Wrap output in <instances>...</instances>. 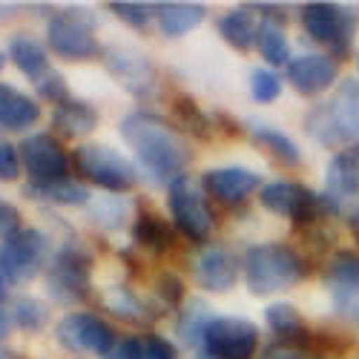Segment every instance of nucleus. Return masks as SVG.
I'll list each match as a JSON object with an SVG mask.
<instances>
[{"label":"nucleus","mask_w":359,"mask_h":359,"mask_svg":"<svg viewBox=\"0 0 359 359\" xmlns=\"http://www.w3.org/2000/svg\"><path fill=\"white\" fill-rule=\"evenodd\" d=\"M302 26L313 41L327 46L337 57H345L356 35V15L339 4H308L302 9Z\"/></svg>","instance_id":"obj_8"},{"label":"nucleus","mask_w":359,"mask_h":359,"mask_svg":"<svg viewBox=\"0 0 359 359\" xmlns=\"http://www.w3.org/2000/svg\"><path fill=\"white\" fill-rule=\"evenodd\" d=\"M4 67H6V55H4V52H0V69H4Z\"/></svg>","instance_id":"obj_46"},{"label":"nucleus","mask_w":359,"mask_h":359,"mask_svg":"<svg viewBox=\"0 0 359 359\" xmlns=\"http://www.w3.org/2000/svg\"><path fill=\"white\" fill-rule=\"evenodd\" d=\"M12 322L20 325L23 331H41V327H46L49 322V308L46 302H41L38 296H20L15 308H12Z\"/></svg>","instance_id":"obj_33"},{"label":"nucleus","mask_w":359,"mask_h":359,"mask_svg":"<svg viewBox=\"0 0 359 359\" xmlns=\"http://www.w3.org/2000/svg\"><path fill=\"white\" fill-rule=\"evenodd\" d=\"M213 322V311L207 308L204 302H190L178 319V337H182L184 345H204V334H207V325Z\"/></svg>","instance_id":"obj_31"},{"label":"nucleus","mask_w":359,"mask_h":359,"mask_svg":"<svg viewBox=\"0 0 359 359\" xmlns=\"http://www.w3.org/2000/svg\"><path fill=\"white\" fill-rule=\"evenodd\" d=\"M118 130L144 170L156 178H178L190 161V149L182 133L153 112H130Z\"/></svg>","instance_id":"obj_1"},{"label":"nucleus","mask_w":359,"mask_h":359,"mask_svg":"<svg viewBox=\"0 0 359 359\" xmlns=\"http://www.w3.org/2000/svg\"><path fill=\"white\" fill-rule=\"evenodd\" d=\"M204 351L213 359H253L259 327L245 316H213L204 334Z\"/></svg>","instance_id":"obj_9"},{"label":"nucleus","mask_w":359,"mask_h":359,"mask_svg":"<svg viewBox=\"0 0 359 359\" xmlns=\"http://www.w3.org/2000/svg\"><path fill=\"white\" fill-rule=\"evenodd\" d=\"M0 359H4V356H0Z\"/></svg>","instance_id":"obj_49"},{"label":"nucleus","mask_w":359,"mask_h":359,"mask_svg":"<svg viewBox=\"0 0 359 359\" xmlns=\"http://www.w3.org/2000/svg\"><path fill=\"white\" fill-rule=\"evenodd\" d=\"M12 331V316L0 308V339H6V334Z\"/></svg>","instance_id":"obj_43"},{"label":"nucleus","mask_w":359,"mask_h":359,"mask_svg":"<svg viewBox=\"0 0 359 359\" xmlns=\"http://www.w3.org/2000/svg\"><path fill=\"white\" fill-rule=\"evenodd\" d=\"M104 67L133 95H153V89L158 83V72L153 61L135 49H121V46L104 49Z\"/></svg>","instance_id":"obj_15"},{"label":"nucleus","mask_w":359,"mask_h":359,"mask_svg":"<svg viewBox=\"0 0 359 359\" xmlns=\"http://www.w3.org/2000/svg\"><path fill=\"white\" fill-rule=\"evenodd\" d=\"M325 207L339 210V204H356L359 207V144L342 147L339 153L327 161L325 170Z\"/></svg>","instance_id":"obj_14"},{"label":"nucleus","mask_w":359,"mask_h":359,"mask_svg":"<svg viewBox=\"0 0 359 359\" xmlns=\"http://www.w3.org/2000/svg\"><path fill=\"white\" fill-rule=\"evenodd\" d=\"M55 339L72 353H101L109 356L118 345L115 331L93 313H69L55 325Z\"/></svg>","instance_id":"obj_12"},{"label":"nucleus","mask_w":359,"mask_h":359,"mask_svg":"<svg viewBox=\"0 0 359 359\" xmlns=\"http://www.w3.org/2000/svg\"><path fill=\"white\" fill-rule=\"evenodd\" d=\"M167 201H170V213H172L175 227L187 238L204 242V238L213 233V213H210V207H207L201 182H196L190 175L172 178L170 190H167Z\"/></svg>","instance_id":"obj_6"},{"label":"nucleus","mask_w":359,"mask_h":359,"mask_svg":"<svg viewBox=\"0 0 359 359\" xmlns=\"http://www.w3.org/2000/svg\"><path fill=\"white\" fill-rule=\"evenodd\" d=\"M259 359H305V351L299 348V345H271V348H264V353Z\"/></svg>","instance_id":"obj_41"},{"label":"nucleus","mask_w":359,"mask_h":359,"mask_svg":"<svg viewBox=\"0 0 359 359\" xmlns=\"http://www.w3.org/2000/svg\"><path fill=\"white\" fill-rule=\"evenodd\" d=\"M98 127V112L93 104L69 98L52 109V130L64 138H83Z\"/></svg>","instance_id":"obj_21"},{"label":"nucleus","mask_w":359,"mask_h":359,"mask_svg":"<svg viewBox=\"0 0 359 359\" xmlns=\"http://www.w3.org/2000/svg\"><path fill=\"white\" fill-rule=\"evenodd\" d=\"M337 78H339V67L331 55L308 52V55L290 57V64H287V81L296 93H302V95L325 93Z\"/></svg>","instance_id":"obj_17"},{"label":"nucleus","mask_w":359,"mask_h":359,"mask_svg":"<svg viewBox=\"0 0 359 359\" xmlns=\"http://www.w3.org/2000/svg\"><path fill=\"white\" fill-rule=\"evenodd\" d=\"M172 112L184 124V130H190L198 138H210V118H207V112H201V107L190 95H178L172 101Z\"/></svg>","instance_id":"obj_34"},{"label":"nucleus","mask_w":359,"mask_h":359,"mask_svg":"<svg viewBox=\"0 0 359 359\" xmlns=\"http://www.w3.org/2000/svg\"><path fill=\"white\" fill-rule=\"evenodd\" d=\"M107 305H109L112 313L127 316L133 322H149V319L156 316L147 299H141V296H135L130 290H109L107 293Z\"/></svg>","instance_id":"obj_32"},{"label":"nucleus","mask_w":359,"mask_h":359,"mask_svg":"<svg viewBox=\"0 0 359 359\" xmlns=\"http://www.w3.org/2000/svg\"><path fill=\"white\" fill-rule=\"evenodd\" d=\"M219 35L238 52H248L256 46V29H259V18L253 15V9H233L227 15L219 18Z\"/></svg>","instance_id":"obj_26"},{"label":"nucleus","mask_w":359,"mask_h":359,"mask_svg":"<svg viewBox=\"0 0 359 359\" xmlns=\"http://www.w3.org/2000/svg\"><path fill=\"white\" fill-rule=\"evenodd\" d=\"M201 187L224 204H238L262 187V175L248 167H216L201 175Z\"/></svg>","instance_id":"obj_18"},{"label":"nucleus","mask_w":359,"mask_h":359,"mask_svg":"<svg viewBox=\"0 0 359 359\" xmlns=\"http://www.w3.org/2000/svg\"><path fill=\"white\" fill-rule=\"evenodd\" d=\"M196 359H213V356H210V353H207V351H204V353H198Z\"/></svg>","instance_id":"obj_47"},{"label":"nucleus","mask_w":359,"mask_h":359,"mask_svg":"<svg viewBox=\"0 0 359 359\" xmlns=\"http://www.w3.org/2000/svg\"><path fill=\"white\" fill-rule=\"evenodd\" d=\"M259 201H262L264 210H271L276 216H285V219L296 222L299 227L316 222L327 210L322 196L311 193L308 187L296 184V182H285V178L264 184L262 193H259Z\"/></svg>","instance_id":"obj_11"},{"label":"nucleus","mask_w":359,"mask_h":359,"mask_svg":"<svg viewBox=\"0 0 359 359\" xmlns=\"http://www.w3.org/2000/svg\"><path fill=\"white\" fill-rule=\"evenodd\" d=\"M109 359H178V351L164 337L144 334V337L118 342L115 351L109 353Z\"/></svg>","instance_id":"obj_28"},{"label":"nucleus","mask_w":359,"mask_h":359,"mask_svg":"<svg viewBox=\"0 0 359 359\" xmlns=\"http://www.w3.org/2000/svg\"><path fill=\"white\" fill-rule=\"evenodd\" d=\"M20 156L9 141H0V182H18L20 178Z\"/></svg>","instance_id":"obj_39"},{"label":"nucleus","mask_w":359,"mask_h":359,"mask_svg":"<svg viewBox=\"0 0 359 359\" xmlns=\"http://www.w3.org/2000/svg\"><path fill=\"white\" fill-rule=\"evenodd\" d=\"M49 259V238L38 227H23L0 245V271L9 285L35 279Z\"/></svg>","instance_id":"obj_7"},{"label":"nucleus","mask_w":359,"mask_h":359,"mask_svg":"<svg viewBox=\"0 0 359 359\" xmlns=\"http://www.w3.org/2000/svg\"><path fill=\"white\" fill-rule=\"evenodd\" d=\"M109 12L133 29H147L149 20H156V4H133V0H124V4H109Z\"/></svg>","instance_id":"obj_37"},{"label":"nucleus","mask_w":359,"mask_h":359,"mask_svg":"<svg viewBox=\"0 0 359 359\" xmlns=\"http://www.w3.org/2000/svg\"><path fill=\"white\" fill-rule=\"evenodd\" d=\"M18 156H20L26 175L32 178V184H46V182H61V178H67L69 158H72L52 133L26 135L18 147Z\"/></svg>","instance_id":"obj_10"},{"label":"nucleus","mask_w":359,"mask_h":359,"mask_svg":"<svg viewBox=\"0 0 359 359\" xmlns=\"http://www.w3.org/2000/svg\"><path fill=\"white\" fill-rule=\"evenodd\" d=\"M93 219L98 224H104L107 230H121L130 219V204L115 196H104L93 204Z\"/></svg>","instance_id":"obj_35"},{"label":"nucleus","mask_w":359,"mask_h":359,"mask_svg":"<svg viewBox=\"0 0 359 359\" xmlns=\"http://www.w3.org/2000/svg\"><path fill=\"white\" fill-rule=\"evenodd\" d=\"M9 61L29 78V81H41L52 67H49V52L43 43H38L29 35H15L9 41Z\"/></svg>","instance_id":"obj_23"},{"label":"nucleus","mask_w":359,"mask_h":359,"mask_svg":"<svg viewBox=\"0 0 359 359\" xmlns=\"http://www.w3.org/2000/svg\"><path fill=\"white\" fill-rule=\"evenodd\" d=\"M305 279V264L287 245H253L245 253V282L253 296H273Z\"/></svg>","instance_id":"obj_2"},{"label":"nucleus","mask_w":359,"mask_h":359,"mask_svg":"<svg viewBox=\"0 0 359 359\" xmlns=\"http://www.w3.org/2000/svg\"><path fill=\"white\" fill-rule=\"evenodd\" d=\"M348 224H351V233H353V238L359 242V207H353V210H351V216H348Z\"/></svg>","instance_id":"obj_44"},{"label":"nucleus","mask_w":359,"mask_h":359,"mask_svg":"<svg viewBox=\"0 0 359 359\" xmlns=\"http://www.w3.org/2000/svg\"><path fill=\"white\" fill-rule=\"evenodd\" d=\"M279 93H282V81H279V75H276L273 69L256 67V69L250 72V95H253V101L271 104V101L279 98Z\"/></svg>","instance_id":"obj_36"},{"label":"nucleus","mask_w":359,"mask_h":359,"mask_svg":"<svg viewBox=\"0 0 359 359\" xmlns=\"http://www.w3.org/2000/svg\"><path fill=\"white\" fill-rule=\"evenodd\" d=\"M49 293L57 302H81L89 296V256L78 248L57 250L49 264Z\"/></svg>","instance_id":"obj_13"},{"label":"nucleus","mask_w":359,"mask_h":359,"mask_svg":"<svg viewBox=\"0 0 359 359\" xmlns=\"http://www.w3.org/2000/svg\"><path fill=\"white\" fill-rule=\"evenodd\" d=\"M6 290H9V279L4 276V271H0V302L6 299Z\"/></svg>","instance_id":"obj_45"},{"label":"nucleus","mask_w":359,"mask_h":359,"mask_svg":"<svg viewBox=\"0 0 359 359\" xmlns=\"http://www.w3.org/2000/svg\"><path fill=\"white\" fill-rule=\"evenodd\" d=\"M356 64H359V57H356Z\"/></svg>","instance_id":"obj_48"},{"label":"nucleus","mask_w":359,"mask_h":359,"mask_svg":"<svg viewBox=\"0 0 359 359\" xmlns=\"http://www.w3.org/2000/svg\"><path fill=\"white\" fill-rule=\"evenodd\" d=\"M207 18L204 4H156V20L161 35L167 38H182L193 29L201 26Z\"/></svg>","instance_id":"obj_22"},{"label":"nucleus","mask_w":359,"mask_h":359,"mask_svg":"<svg viewBox=\"0 0 359 359\" xmlns=\"http://www.w3.org/2000/svg\"><path fill=\"white\" fill-rule=\"evenodd\" d=\"M305 130L322 147L359 144V81H342L331 101L313 107L305 118Z\"/></svg>","instance_id":"obj_3"},{"label":"nucleus","mask_w":359,"mask_h":359,"mask_svg":"<svg viewBox=\"0 0 359 359\" xmlns=\"http://www.w3.org/2000/svg\"><path fill=\"white\" fill-rule=\"evenodd\" d=\"M41 118V107L12 83H0V133H29Z\"/></svg>","instance_id":"obj_19"},{"label":"nucleus","mask_w":359,"mask_h":359,"mask_svg":"<svg viewBox=\"0 0 359 359\" xmlns=\"http://www.w3.org/2000/svg\"><path fill=\"white\" fill-rule=\"evenodd\" d=\"M26 196L41 198L46 204H61V207H83V204H89V190L81 182H72V178L46 182V184H29Z\"/></svg>","instance_id":"obj_29"},{"label":"nucleus","mask_w":359,"mask_h":359,"mask_svg":"<svg viewBox=\"0 0 359 359\" xmlns=\"http://www.w3.org/2000/svg\"><path fill=\"white\" fill-rule=\"evenodd\" d=\"M46 43L64 61H89L101 52L95 20L81 9H61L46 23Z\"/></svg>","instance_id":"obj_5"},{"label":"nucleus","mask_w":359,"mask_h":359,"mask_svg":"<svg viewBox=\"0 0 359 359\" xmlns=\"http://www.w3.org/2000/svg\"><path fill=\"white\" fill-rule=\"evenodd\" d=\"M238 279V262L236 256L222 248H204L193 262V282L207 293H227Z\"/></svg>","instance_id":"obj_16"},{"label":"nucleus","mask_w":359,"mask_h":359,"mask_svg":"<svg viewBox=\"0 0 359 359\" xmlns=\"http://www.w3.org/2000/svg\"><path fill=\"white\" fill-rule=\"evenodd\" d=\"M133 233H135V242H138L141 248H147L149 253H164V250L172 245V233H170L167 222H164L158 213L147 210V207L135 216Z\"/></svg>","instance_id":"obj_30"},{"label":"nucleus","mask_w":359,"mask_h":359,"mask_svg":"<svg viewBox=\"0 0 359 359\" xmlns=\"http://www.w3.org/2000/svg\"><path fill=\"white\" fill-rule=\"evenodd\" d=\"M72 161L81 178L109 193H124L138 182L135 164L107 144H81L72 153Z\"/></svg>","instance_id":"obj_4"},{"label":"nucleus","mask_w":359,"mask_h":359,"mask_svg":"<svg viewBox=\"0 0 359 359\" xmlns=\"http://www.w3.org/2000/svg\"><path fill=\"white\" fill-rule=\"evenodd\" d=\"M18 230H23V219H20V210L6 201V198H0V238H12Z\"/></svg>","instance_id":"obj_40"},{"label":"nucleus","mask_w":359,"mask_h":359,"mask_svg":"<svg viewBox=\"0 0 359 359\" xmlns=\"http://www.w3.org/2000/svg\"><path fill=\"white\" fill-rule=\"evenodd\" d=\"M264 319H267V327H271L273 337L282 345H299V342L308 337L302 313H299V308L290 305V302H273V305H267Z\"/></svg>","instance_id":"obj_25"},{"label":"nucleus","mask_w":359,"mask_h":359,"mask_svg":"<svg viewBox=\"0 0 359 359\" xmlns=\"http://www.w3.org/2000/svg\"><path fill=\"white\" fill-rule=\"evenodd\" d=\"M256 49L271 67H287L290 64V43L285 35V26L279 18H259L256 29Z\"/></svg>","instance_id":"obj_24"},{"label":"nucleus","mask_w":359,"mask_h":359,"mask_svg":"<svg viewBox=\"0 0 359 359\" xmlns=\"http://www.w3.org/2000/svg\"><path fill=\"white\" fill-rule=\"evenodd\" d=\"M158 290H161V296H164V302L167 305H175L178 302V299H182V282H178L172 273H167L164 279H161V285H158Z\"/></svg>","instance_id":"obj_42"},{"label":"nucleus","mask_w":359,"mask_h":359,"mask_svg":"<svg viewBox=\"0 0 359 359\" xmlns=\"http://www.w3.org/2000/svg\"><path fill=\"white\" fill-rule=\"evenodd\" d=\"M325 282L331 285L339 305H348V313L359 305V256L339 250L325 267Z\"/></svg>","instance_id":"obj_20"},{"label":"nucleus","mask_w":359,"mask_h":359,"mask_svg":"<svg viewBox=\"0 0 359 359\" xmlns=\"http://www.w3.org/2000/svg\"><path fill=\"white\" fill-rule=\"evenodd\" d=\"M250 135H253V141H256L259 147H264L276 161L290 164V167H296L299 161H302V149H299V144H296L287 133H282V130H276V127H271V124L250 121Z\"/></svg>","instance_id":"obj_27"},{"label":"nucleus","mask_w":359,"mask_h":359,"mask_svg":"<svg viewBox=\"0 0 359 359\" xmlns=\"http://www.w3.org/2000/svg\"><path fill=\"white\" fill-rule=\"evenodd\" d=\"M35 89H38V95L43 101H52L55 107L69 101V83H67V78L61 72H55V69H49L41 81H35Z\"/></svg>","instance_id":"obj_38"}]
</instances>
